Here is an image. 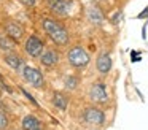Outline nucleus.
<instances>
[{
    "label": "nucleus",
    "instance_id": "obj_12",
    "mask_svg": "<svg viewBox=\"0 0 148 130\" xmlns=\"http://www.w3.org/2000/svg\"><path fill=\"white\" fill-rule=\"evenodd\" d=\"M3 59H5V63H7L8 67H11L13 70H16V71H19L21 68H24V65H23V59H21L18 54H14V52H5V56H3Z\"/></svg>",
    "mask_w": 148,
    "mask_h": 130
},
{
    "label": "nucleus",
    "instance_id": "obj_7",
    "mask_svg": "<svg viewBox=\"0 0 148 130\" xmlns=\"http://www.w3.org/2000/svg\"><path fill=\"white\" fill-rule=\"evenodd\" d=\"M48 6L54 14L58 16H67L70 13L72 2L70 0H48Z\"/></svg>",
    "mask_w": 148,
    "mask_h": 130
},
{
    "label": "nucleus",
    "instance_id": "obj_16",
    "mask_svg": "<svg viewBox=\"0 0 148 130\" xmlns=\"http://www.w3.org/2000/svg\"><path fill=\"white\" fill-rule=\"evenodd\" d=\"M8 127V117L5 116L3 111H0V130H5Z\"/></svg>",
    "mask_w": 148,
    "mask_h": 130
},
{
    "label": "nucleus",
    "instance_id": "obj_19",
    "mask_svg": "<svg viewBox=\"0 0 148 130\" xmlns=\"http://www.w3.org/2000/svg\"><path fill=\"white\" fill-rule=\"evenodd\" d=\"M121 16H123V13H121V11H119V13H118V14H116V16H115V18H113V24H118V22H119V18H121Z\"/></svg>",
    "mask_w": 148,
    "mask_h": 130
},
{
    "label": "nucleus",
    "instance_id": "obj_21",
    "mask_svg": "<svg viewBox=\"0 0 148 130\" xmlns=\"http://www.w3.org/2000/svg\"><path fill=\"white\" fill-rule=\"evenodd\" d=\"M94 2H96V3H100V2H103V0H94Z\"/></svg>",
    "mask_w": 148,
    "mask_h": 130
},
{
    "label": "nucleus",
    "instance_id": "obj_20",
    "mask_svg": "<svg viewBox=\"0 0 148 130\" xmlns=\"http://www.w3.org/2000/svg\"><path fill=\"white\" fill-rule=\"evenodd\" d=\"M148 16V6H147V10H145V11H142L140 14H138V18H147Z\"/></svg>",
    "mask_w": 148,
    "mask_h": 130
},
{
    "label": "nucleus",
    "instance_id": "obj_3",
    "mask_svg": "<svg viewBox=\"0 0 148 130\" xmlns=\"http://www.w3.org/2000/svg\"><path fill=\"white\" fill-rule=\"evenodd\" d=\"M83 122L91 127H102L105 124V113L97 106H88L83 111Z\"/></svg>",
    "mask_w": 148,
    "mask_h": 130
},
{
    "label": "nucleus",
    "instance_id": "obj_13",
    "mask_svg": "<svg viewBox=\"0 0 148 130\" xmlns=\"http://www.w3.org/2000/svg\"><path fill=\"white\" fill-rule=\"evenodd\" d=\"M53 105H54L58 110L65 111L67 110V105H69V100H67V97H65L64 94H61V92H54V95H53Z\"/></svg>",
    "mask_w": 148,
    "mask_h": 130
},
{
    "label": "nucleus",
    "instance_id": "obj_2",
    "mask_svg": "<svg viewBox=\"0 0 148 130\" xmlns=\"http://www.w3.org/2000/svg\"><path fill=\"white\" fill-rule=\"evenodd\" d=\"M67 60L73 68H84L89 65L91 56L84 48L81 46H72L67 52Z\"/></svg>",
    "mask_w": 148,
    "mask_h": 130
},
{
    "label": "nucleus",
    "instance_id": "obj_22",
    "mask_svg": "<svg viewBox=\"0 0 148 130\" xmlns=\"http://www.w3.org/2000/svg\"><path fill=\"white\" fill-rule=\"evenodd\" d=\"M35 130H43V129H42V127H37V129H35Z\"/></svg>",
    "mask_w": 148,
    "mask_h": 130
},
{
    "label": "nucleus",
    "instance_id": "obj_1",
    "mask_svg": "<svg viewBox=\"0 0 148 130\" xmlns=\"http://www.w3.org/2000/svg\"><path fill=\"white\" fill-rule=\"evenodd\" d=\"M43 30L48 33V37L53 40V43L58 46H67L69 44V32L64 29V25L59 24L58 21L51 18H43L42 19Z\"/></svg>",
    "mask_w": 148,
    "mask_h": 130
},
{
    "label": "nucleus",
    "instance_id": "obj_17",
    "mask_svg": "<svg viewBox=\"0 0 148 130\" xmlns=\"http://www.w3.org/2000/svg\"><path fill=\"white\" fill-rule=\"evenodd\" d=\"M77 82H78V78H75V76L73 78H69L67 81H65V87L67 89H75L77 87Z\"/></svg>",
    "mask_w": 148,
    "mask_h": 130
},
{
    "label": "nucleus",
    "instance_id": "obj_5",
    "mask_svg": "<svg viewBox=\"0 0 148 130\" xmlns=\"http://www.w3.org/2000/svg\"><path fill=\"white\" fill-rule=\"evenodd\" d=\"M24 49H26V52L29 54L30 57L37 59V57H40L43 54V51H45V44H43V41L40 40L38 37L30 35V37L26 40V43H24Z\"/></svg>",
    "mask_w": 148,
    "mask_h": 130
},
{
    "label": "nucleus",
    "instance_id": "obj_10",
    "mask_svg": "<svg viewBox=\"0 0 148 130\" xmlns=\"http://www.w3.org/2000/svg\"><path fill=\"white\" fill-rule=\"evenodd\" d=\"M86 16H88V19L91 21V24H94V25H102L103 21H105V16H103L102 10L99 8V5L89 6L88 11H86Z\"/></svg>",
    "mask_w": 148,
    "mask_h": 130
},
{
    "label": "nucleus",
    "instance_id": "obj_18",
    "mask_svg": "<svg viewBox=\"0 0 148 130\" xmlns=\"http://www.w3.org/2000/svg\"><path fill=\"white\" fill-rule=\"evenodd\" d=\"M37 0H21V3H24L26 6H34Z\"/></svg>",
    "mask_w": 148,
    "mask_h": 130
},
{
    "label": "nucleus",
    "instance_id": "obj_9",
    "mask_svg": "<svg viewBox=\"0 0 148 130\" xmlns=\"http://www.w3.org/2000/svg\"><path fill=\"white\" fill-rule=\"evenodd\" d=\"M5 33L10 38H13L14 41H19V40H23V37H24V29H23V25H19L18 22L10 21V22L5 24Z\"/></svg>",
    "mask_w": 148,
    "mask_h": 130
},
{
    "label": "nucleus",
    "instance_id": "obj_8",
    "mask_svg": "<svg viewBox=\"0 0 148 130\" xmlns=\"http://www.w3.org/2000/svg\"><path fill=\"white\" fill-rule=\"evenodd\" d=\"M96 68L100 75H108L110 70H112V56L107 51H102V52L97 56L96 59Z\"/></svg>",
    "mask_w": 148,
    "mask_h": 130
},
{
    "label": "nucleus",
    "instance_id": "obj_14",
    "mask_svg": "<svg viewBox=\"0 0 148 130\" xmlns=\"http://www.w3.org/2000/svg\"><path fill=\"white\" fill-rule=\"evenodd\" d=\"M21 127H23V130H35L37 127H40V120L37 119L35 116L29 114V116H26V117L23 119Z\"/></svg>",
    "mask_w": 148,
    "mask_h": 130
},
{
    "label": "nucleus",
    "instance_id": "obj_15",
    "mask_svg": "<svg viewBox=\"0 0 148 130\" xmlns=\"http://www.w3.org/2000/svg\"><path fill=\"white\" fill-rule=\"evenodd\" d=\"M14 43H16V41H14L13 38H10L7 33H0V49L11 51L14 48Z\"/></svg>",
    "mask_w": 148,
    "mask_h": 130
},
{
    "label": "nucleus",
    "instance_id": "obj_4",
    "mask_svg": "<svg viewBox=\"0 0 148 130\" xmlns=\"http://www.w3.org/2000/svg\"><path fill=\"white\" fill-rule=\"evenodd\" d=\"M23 76L30 86H34V87H37V89H42L43 86H45V78H43L42 71L37 70V68H34V67H29V65L24 67L23 68Z\"/></svg>",
    "mask_w": 148,
    "mask_h": 130
},
{
    "label": "nucleus",
    "instance_id": "obj_11",
    "mask_svg": "<svg viewBox=\"0 0 148 130\" xmlns=\"http://www.w3.org/2000/svg\"><path fill=\"white\" fill-rule=\"evenodd\" d=\"M40 62H42V65H45V67H54L56 63L59 62L58 51H54V49L43 51V54L40 56Z\"/></svg>",
    "mask_w": 148,
    "mask_h": 130
},
{
    "label": "nucleus",
    "instance_id": "obj_6",
    "mask_svg": "<svg viewBox=\"0 0 148 130\" xmlns=\"http://www.w3.org/2000/svg\"><path fill=\"white\" fill-rule=\"evenodd\" d=\"M89 98L94 103H107L108 101V94H107L105 84L100 81L94 82L89 87Z\"/></svg>",
    "mask_w": 148,
    "mask_h": 130
}]
</instances>
